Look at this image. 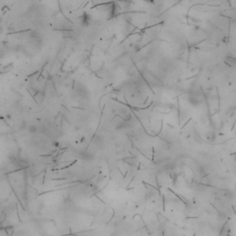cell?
Instances as JSON below:
<instances>
[{
  "mask_svg": "<svg viewBox=\"0 0 236 236\" xmlns=\"http://www.w3.org/2000/svg\"><path fill=\"white\" fill-rule=\"evenodd\" d=\"M28 130H29L30 133H34V132L37 131V127L34 126H30V127L28 128Z\"/></svg>",
  "mask_w": 236,
  "mask_h": 236,
  "instance_id": "6da1fadb",
  "label": "cell"
}]
</instances>
